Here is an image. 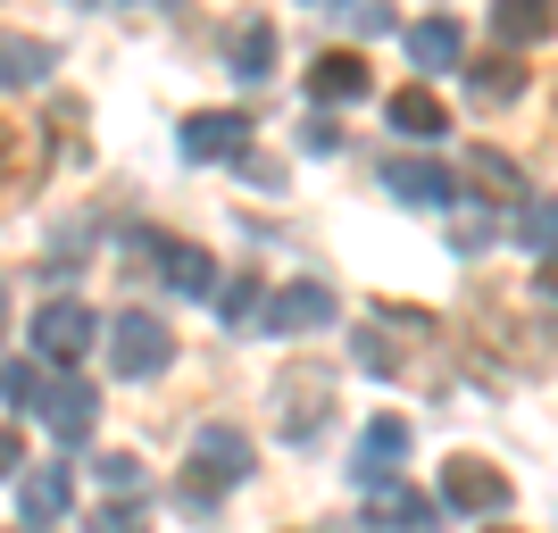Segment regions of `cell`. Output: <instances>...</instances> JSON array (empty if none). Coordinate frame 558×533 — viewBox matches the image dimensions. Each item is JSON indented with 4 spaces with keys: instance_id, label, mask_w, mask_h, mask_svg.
<instances>
[{
    "instance_id": "obj_17",
    "label": "cell",
    "mask_w": 558,
    "mask_h": 533,
    "mask_svg": "<svg viewBox=\"0 0 558 533\" xmlns=\"http://www.w3.org/2000/svg\"><path fill=\"white\" fill-rule=\"evenodd\" d=\"M525 93V59H509V50H492V59H475L466 68V100L475 109H500V100Z\"/></svg>"
},
{
    "instance_id": "obj_31",
    "label": "cell",
    "mask_w": 558,
    "mask_h": 533,
    "mask_svg": "<svg viewBox=\"0 0 558 533\" xmlns=\"http://www.w3.org/2000/svg\"><path fill=\"white\" fill-rule=\"evenodd\" d=\"M17 459H25V441H17V434H0V475H17Z\"/></svg>"
},
{
    "instance_id": "obj_27",
    "label": "cell",
    "mask_w": 558,
    "mask_h": 533,
    "mask_svg": "<svg viewBox=\"0 0 558 533\" xmlns=\"http://www.w3.org/2000/svg\"><path fill=\"white\" fill-rule=\"evenodd\" d=\"M209 301H217V317H226V325H242V317H258V276H233V283H217Z\"/></svg>"
},
{
    "instance_id": "obj_12",
    "label": "cell",
    "mask_w": 558,
    "mask_h": 533,
    "mask_svg": "<svg viewBox=\"0 0 558 533\" xmlns=\"http://www.w3.org/2000/svg\"><path fill=\"white\" fill-rule=\"evenodd\" d=\"M301 84H308V100H326V109L333 100H359L367 93V59H359V50H317Z\"/></svg>"
},
{
    "instance_id": "obj_6",
    "label": "cell",
    "mask_w": 558,
    "mask_h": 533,
    "mask_svg": "<svg viewBox=\"0 0 558 533\" xmlns=\"http://www.w3.org/2000/svg\"><path fill=\"white\" fill-rule=\"evenodd\" d=\"M359 492H367V517H375L384 533H434V517H442V509H434V492L400 484V475H384V484H359Z\"/></svg>"
},
{
    "instance_id": "obj_23",
    "label": "cell",
    "mask_w": 558,
    "mask_h": 533,
    "mask_svg": "<svg viewBox=\"0 0 558 533\" xmlns=\"http://www.w3.org/2000/svg\"><path fill=\"white\" fill-rule=\"evenodd\" d=\"M517 242L542 251V258H558V201H525V209H517Z\"/></svg>"
},
{
    "instance_id": "obj_13",
    "label": "cell",
    "mask_w": 558,
    "mask_h": 533,
    "mask_svg": "<svg viewBox=\"0 0 558 533\" xmlns=\"http://www.w3.org/2000/svg\"><path fill=\"white\" fill-rule=\"evenodd\" d=\"M34 409H43V425H50L59 441H84L100 400H93V384H43V392H34Z\"/></svg>"
},
{
    "instance_id": "obj_11",
    "label": "cell",
    "mask_w": 558,
    "mask_h": 533,
    "mask_svg": "<svg viewBox=\"0 0 558 533\" xmlns=\"http://www.w3.org/2000/svg\"><path fill=\"white\" fill-rule=\"evenodd\" d=\"M258 317H267V334H317V325L333 317V292H326V283H283Z\"/></svg>"
},
{
    "instance_id": "obj_21",
    "label": "cell",
    "mask_w": 558,
    "mask_h": 533,
    "mask_svg": "<svg viewBox=\"0 0 558 533\" xmlns=\"http://www.w3.org/2000/svg\"><path fill=\"white\" fill-rule=\"evenodd\" d=\"M466 175H475L492 201H517V209L534 201V192H525V175H517V159H500V150H466Z\"/></svg>"
},
{
    "instance_id": "obj_28",
    "label": "cell",
    "mask_w": 558,
    "mask_h": 533,
    "mask_svg": "<svg viewBox=\"0 0 558 533\" xmlns=\"http://www.w3.org/2000/svg\"><path fill=\"white\" fill-rule=\"evenodd\" d=\"M93 475H100V492H117V500H142V459H125V450H109Z\"/></svg>"
},
{
    "instance_id": "obj_29",
    "label": "cell",
    "mask_w": 558,
    "mask_h": 533,
    "mask_svg": "<svg viewBox=\"0 0 558 533\" xmlns=\"http://www.w3.org/2000/svg\"><path fill=\"white\" fill-rule=\"evenodd\" d=\"M301 150L333 159V150H342V125H333V117H308V125H301Z\"/></svg>"
},
{
    "instance_id": "obj_25",
    "label": "cell",
    "mask_w": 558,
    "mask_h": 533,
    "mask_svg": "<svg viewBox=\"0 0 558 533\" xmlns=\"http://www.w3.org/2000/svg\"><path fill=\"white\" fill-rule=\"evenodd\" d=\"M333 25H342V34H392V9H375V0H333Z\"/></svg>"
},
{
    "instance_id": "obj_30",
    "label": "cell",
    "mask_w": 558,
    "mask_h": 533,
    "mask_svg": "<svg viewBox=\"0 0 558 533\" xmlns=\"http://www.w3.org/2000/svg\"><path fill=\"white\" fill-rule=\"evenodd\" d=\"M0 384H9V400H25V409H34V392H43V367H34V359H17Z\"/></svg>"
},
{
    "instance_id": "obj_9",
    "label": "cell",
    "mask_w": 558,
    "mask_h": 533,
    "mask_svg": "<svg viewBox=\"0 0 558 533\" xmlns=\"http://www.w3.org/2000/svg\"><path fill=\"white\" fill-rule=\"evenodd\" d=\"M43 142L25 134V125H9L0 117V209H17V201H34V184H43Z\"/></svg>"
},
{
    "instance_id": "obj_19",
    "label": "cell",
    "mask_w": 558,
    "mask_h": 533,
    "mask_svg": "<svg viewBox=\"0 0 558 533\" xmlns=\"http://www.w3.org/2000/svg\"><path fill=\"white\" fill-rule=\"evenodd\" d=\"M492 34H500V43H550L558 34V9H542V0H500V9H492Z\"/></svg>"
},
{
    "instance_id": "obj_5",
    "label": "cell",
    "mask_w": 558,
    "mask_h": 533,
    "mask_svg": "<svg viewBox=\"0 0 558 533\" xmlns=\"http://www.w3.org/2000/svg\"><path fill=\"white\" fill-rule=\"evenodd\" d=\"M442 500H450V509L492 517V509H509V475H500L492 459H475V450H459V459L442 467Z\"/></svg>"
},
{
    "instance_id": "obj_8",
    "label": "cell",
    "mask_w": 558,
    "mask_h": 533,
    "mask_svg": "<svg viewBox=\"0 0 558 533\" xmlns=\"http://www.w3.org/2000/svg\"><path fill=\"white\" fill-rule=\"evenodd\" d=\"M384 184L409 201V209H459V175L442 159H384Z\"/></svg>"
},
{
    "instance_id": "obj_15",
    "label": "cell",
    "mask_w": 558,
    "mask_h": 533,
    "mask_svg": "<svg viewBox=\"0 0 558 533\" xmlns=\"http://www.w3.org/2000/svg\"><path fill=\"white\" fill-rule=\"evenodd\" d=\"M68 500H75L68 467H34V475H25V492H17V517L43 533V525H59V517H68Z\"/></svg>"
},
{
    "instance_id": "obj_32",
    "label": "cell",
    "mask_w": 558,
    "mask_h": 533,
    "mask_svg": "<svg viewBox=\"0 0 558 533\" xmlns=\"http://www.w3.org/2000/svg\"><path fill=\"white\" fill-rule=\"evenodd\" d=\"M542 301H558V258H542Z\"/></svg>"
},
{
    "instance_id": "obj_18",
    "label": "cell",
    "mask_w": 558,
    "mask_h": 533,
    "mask_svg": "<svg viewBox=\"0 0 558 533\" xmlns=\"http://www.w3.org/2000/svg\"><path fill=\"white\" fill-rule=\"evenodd\" d=\"M384 117H392L400 134H417V142H442V134H450V109H442V100H434V93H425V84H409V93H392V100H384Z\"/></svg>"
},
{
    "instance_id": "obj_24",
    "label": "cell",
    "mask_w": 558,
    "mask_h": 533,
    "mask_svg": "<svg viewBox=\"0 0 558 533\" xmlns=\"http://www.w3.org/2000/svg\"><path fill=\"white\" fill-rule=\"evenodd\" d=\"M84 533H150V509H142V500H93Z\"/></svg>"
},
{
    "instance_id": "obj_16",
    "label": "cell",
    "mask_w": 558,
    "mask_h": 533,
    "mask_svg": "<svg viewBox=\"0 0 558 533\" xmlns=\"http://www.w3.org/2000/svg\"><path fill=\"white\" fill-rule=\"evenodd\" d=\"M400 43H409V59H417L425 75H442V68H459L466 34H459V17H417L409 34H400Z\"/></svg>"
},
{
    "instance_id": "obj_10",
    "label": "cell",
    "mask_w": 558,
    "mask_h": 533,
    "mask_svg": "<svg viewBox=\"0 0 558 533\" xmlns=\"http://www.w3.org/2000/svg\"><path fill=\"white\" fill-rule=\"evenodd\" d=\"M142 251L159 258L167 292H184V301H209V292H217V258L201 251V242H142Z\"/></svg>"
},
{
    "instance_id": "obj_26",
    "label": "cell",
    "mask_w": 558,
    "mask_h": 533,
    "mask_svg": "<svg viewBox=\"0 0 558 533\" xmlns=\"http://www.w3.org/2000/svg\"><path fill=\"white\" fill-rule=\"evenodd\" d=\"M466 217H450V251H484L492 233H500V217H484V201H459Z\"/></svg>"
},
{
    "instance_id": "obj_2",
    "label": "cell",
    "mask_w": 558,
    "mask_h": 533,
    "mask_svg": "<svg viewBox=\"0 0 558 533\" xmlns=\"http://www.w3.org/2000/svg\"><path fill=\"white\" fill-rule=\"evenodd\" d=\"M333 417V375L317 367V359H292V367L276 375V434L292 441V450H308V441L326 434Z\"/></svg>"
},
{
    "instance_id": "obj_3",
    "label": "cell",
    "mask_w": 558,
    "mask_h": 533,
    "mask_svg": "<svg viewBox=\"0 0 558 533\" xmlns=\"http://www.w3.org/2000/svg\"><path fill=\"white\" fill-rule=\"evenodd\" d=\"M175 359V334H167L150 308H125V317L109 325V367L117 375H134V384H150V375Z\"/></svg>"
},
{
    "instance_id": "obj_7",
    "label": "cell",
    "mask_w": 558,
    "mask_h": 533,
    "mask_svg": "<svg viewBox=\"0 0 558 533\" xmlns=\"http://www.w3.org/2000/svg\"><path fill=\"white\" fill-rule=\"evenodd\" d=\"M93 342H100V317L84 301H50L43 317H34V350H43V359H84Z\"/></svg>"
},
{
    "instance_id": "obj_22",
    "label": "cell",
    "mask_w": 558,
    "mask_h": 533,
    "mask_svg": "<svg viewBox=\"0 0 558 533\" xmlns=\"http://www.w3.org/2000/svg\"><path fill=\"white\" fill-rule=\"evenodd\" d=\"M50 75V43L34 34H0V84H43Z\"/></svg>"
},
{
    "instance_id": "obj_33",
    "label": "cell",
    "mask_w": 558,
    "mask_h": 533,
    "mask_svg": "<svg viewBox=\"0 0 558 533\" xmlns=\"http://www.w3.org/2000/svg\"><path fill=\"white\" fill-rule=\"evenodd\" d=\"M0 325H9V292H0Z\"/></svg>"
},
{
    "instance_id": "obj_34",
    "label": "cell",
    "mask_w": 558,
    "mask_h": 533,
    "mask_svg": "<svg viewBox=\"0 0 558 533\" xmlns=\"http://www.w3.org/2000/svg\"><path fill=\"white\" fill-rule=\"evenodd\" d=\"M492 533H509V525H492Z\"/></svg>"
},
{
    "instance_id": "obj_1",
    "label": "cell",
    "mask_w": 558,
    "mask_h": 533,
    "mask_svg": "<svg viewBox=\"0 0 558 533\" xmlns=\"http://www.w3.org/2000/svg\"><path fill=\"white\" fill-rule=\"evenodd\" d=\"M251 467H258V450L242 425H201L192 434V467H184V509H209L217 492L251 484Z\"/></svg>"
},
{
    "instance_id": "obj_20",
    "label": "cell",
    "mask_w": 558,
    "mask_h": 533,
    "mask_svg": "<svg viewBox=\"0 0 558 533\" xmlns=\"http://www.w3.org/2000/svg\"><path fill=\"white\" fill-rule=\"evenodd\" d=\"M267 68H276V25L251 17L233 34V75H242V84H267Z\"/></svg>"
},
{
    "instance_id": "obj_4",
    "label": "cell",
    "mask_w": 558,
    "mask_h": 533,
    "mask_svg": "<svg viewBox=\"0 0 558 533\" xmlns=\"http://www.w3.org/2000/svg\"><path fill=\"white\" fill-rule=\"evenodd\" d=\"M175 142H184V159H201V167L242 159V142H251V117H242V109H192L184 125H175Z\"/></svg>"
},
{
    "instance_id": "obj_14",
    "label": "cell",
    "mask_w": 558,
    "mask_h": 533,
    "mask_svg": "<svg viewBox=\"0 0 558 533\" xmlns=\"http://www.w3.org/2000/svg\"><path fill=\"white\" fill-rule=\"evenodd\" d=\"M409 417H375L367 434H359V484H384V475H400V459H409Z\"/></svg>"
}]
</instances>
